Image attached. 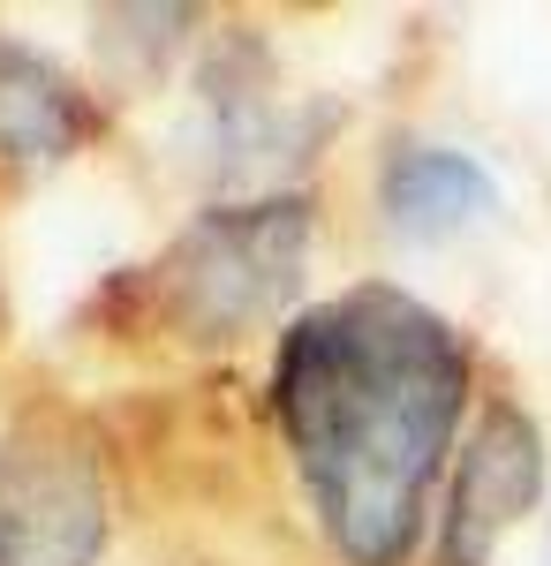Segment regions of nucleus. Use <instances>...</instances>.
Returning a JSON list of instances; mask_svg holds the SVG:
<instances>
[{
    "instance_id": "obj_6",
    "label": "nucleus",
    "mask_w": 551,
    "mask_h": 566,
    "mask_svg": "<svg viewBox=\"0 0 551 566\" xmlns=\"http://www.w3.org/2000/svg\"><path fill=\"white\" fill-rule=\"evenodd\" d=\"M378 212L401 242H454L461 227L499 212V181L484 175V159H468L454 144L401 136L378 159Z\"/></svg>"
},
{
    "instance_id": "obj_1",
    "label": "nucleus",
    "mask_w": 551,
    "mask_h": 566,
    "mask_svg": "<svg viewBox=\"0 0 551 566\" xmlns=\"http://www.w3.org/2000/svg\"><path fill=\"white\" fill-rule=\"evenodd\" d=\"M272 431L340 566H408L476 408V340L416 287L355 280L272 333Z\"/></svg>"
},
{
    "instance_id": "obj_4",
    "label": "nucleus",
    "mask_w": 551,
    "mask_h": 566,
    "mask_svg": "<svg viewBox=\"0 0 551 566\" xmlns=\"http://www.w3.org/2000/svg\"><path fill=\"white\" fill-rule=\"evenodd\" d=\"M537 499H544V423L513 392H484L446 469V506L430 514L438 528L430 566H491L499 544L537 514Z\"/></svg>"
},
{
    "instance_id": "obj_2",
    "label": "nucleus",
    "mask_w": 551,
    "mask_h": 566,
    "mask_svg": "<svg viewBox=\"0 0 551 566\" xmlns=\"http://www.w3.org/2000/svg\"><path fill=\"white\" fill-rule=\"evenodd\" d=\"M318 250V197L264 189L205 205L152 264L122 280V310L174 348H242L250 333H280L302 310Z\"/></svg>"
},
{
    "instance_id": "obj_3",
    "label": "nucleus",
    "mask_w": 551,
    "mask_h": 566,
    "mask_svg": "<svg viewBox=\"0 0 551 566\" xmlns=\"http://www.w3.org/2000/svg\"><path fill=\"white\" fill-rule=\"evenodd\" d=\"M114 544V453L69 400L0 416V566H98Z\"/></svg>"
},
{
    "instance_id": "obj_5",
    "label": "nucleus",
    "mask_w": 551,
    "mask_h": 566,
    "mask_svg": "<svg viewBox=\"0 0 551 566\" xmlns=\"http://www.w3.org/2000/svg\"><path fill=\"white\" fill-rule=\"evenodd\" d=\"M106 129V106L91 98L53 53L0 39V167H53Z\"/></svg>"
}]
</instances>
